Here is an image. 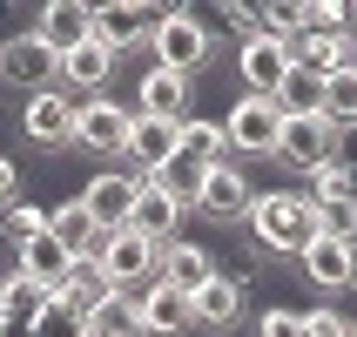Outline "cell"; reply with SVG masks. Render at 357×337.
<instances>
[{"instance_id": "cell-1", "label": "cell", "mask_w": 357, "mask_h": 337, "mask_svg": "<svg viewBox=\"0 0 357 337\" xmlns=\"http://www.w3.org/2000/svg\"><path fill=\"white\" fill-rule=\"evenodd\" d=\"M250 237L263 257H303L317 243V202L303 189H263L250 202Z\"/></svg>"}, {"instance_id": "cell-2", "label": "cell", "mask_w": 357, "mask_h": 337, "mask_svg": "<svg viewBox=\"0 0 357 337\" xmlns=\"http://www.w3.org/2000/svg\"><path fill=\"white\" fill-rule=\"evenodd\" d=\"M149 47H155V68H169V75H182V81H196L202 68H209V54H216V27H209L196 7H162Z\"/></svg>"}, {"instance_id": "cell-3", "label": "cell", "mask_w": 357, "mask_h": 337, "mask_svg": "<svg viewBox=\"0 0 357 337\" xmlns=\"http://www.w3.org/2000/svg\"><path fill=\"white\" fill-rule=\"evenodd\" d=\"M277 135H283V115H277V101H263V95H236V108L222 115L229 162H277Z\"/></svg>"}, {"instance_id": "cell-4", "label": "cell", "mask_w": 357, "mask_h": 337, "mask_svg": "<svg viewBox=\"0 0 357 337\" xmlns=\"http://www.w3.org/2000/svg\"><path fill=\"white\" fill-rule=\"evenodd\" d=\"M0 88L7 95H47V88H61V54L34 27L14 34V40H0Z\"/></svg>"}, {"instance_id": "cell-5", "label": "cell", "mask_w": 357, "mask_h": 337, "mask_svg": "<svg viewBox=\"0 0 357 337\" xmlns=\"http://www.w3.org/2000/svg\"><path fill=\"white\" fill-rule=\"evenodd\" d=\"M155 263H162V243L135 237V230H115L95 250V270L108 277V290H149L155 283Z\"/></svg>"}, {"instance_id": "cell-6", "label": "cell", "mask_w": 357, "mask_h": 337, "mask_svg": "<svg viewBox=\"0 0 357 337\" xmlns=\"http://www.w3.org/2000/svg\"><path fill=\"white\" fill-rule=\"evenodd\" d=\"M20 142L40 149V156H61V149H75V95H27L20 101Z\"/></svg>"}, {"instance_id": "cell-7", "label": "cell", "mask_w": 357, "mask_h": 337, "mask_svg": "<svg viewBox=\"0 0 357 337\" xmlns=\"http://www.w3.org/2000/svg\"><path fill=\"white\" fill-rule=\"evenodd\" d=\"M128 128H135V108H121V101H108V95L75 101V149H88V156L121 162V149H128Z\"/></svg>"}, {"instance_id": "cell-8", "label": "cell", "mask_w": 357, "mask_h": 337, "mask_svg": "<svg viewBox=\"0 0 357 337\" xmlns=\"http://www.w3.org/2000/svg\"><path fill=\"white\" fill-rule=\"evenodd\" d=\"M337 149H344V135L324 115H283V135H277V162L283 169L310 176V169H324V162H337Z\"/></svg>"}, {"instance_id": "cell-9", "label": "cell", "mask_w": 357, "mask_h": 337, "mask_svg": "<svg viewBox=\"0 0 357 337\" xmlns=\"http://www.w3.org/2000/svg\"><path fill=\"white\" fill-rule=\"evenodd\" d=\"M250 202H257L250 169H243V162H216V169L202 176V189H196V216L229 230V223H250Z\"/></svg>"}, {"instance_id": "cell-10", "label": "cell", "mask_w": 357, "mask_h": 337, "mask_svg": "<svg viewBox=\"0 0 357 337\" xmlns=\"http://www.w3.org/2000/svg\"><path fill=\"white\" fill-rule=\"evenodd\" d=\"M135 189H142V182L128 176V169H101V176L81 182L75 196L88 202V216H95L101 237H115V230H128V216H135Z\"/></svg>"}, {"instance_id": "cell-11", "label": "cell", "mask_w": 357, "mask_h": 337, "mask_svg": "<svg viewBox=\"0 0 357 337\" xmlns=\"http://www.w3.org/2000/svg\"><path fill=\"white\" fill-rule=\"evenodd\" d=\"M155 20H162V7H142V0H108V7H95V40L121 61V54H135L142 40L155 34Z\"/></svg>"}, {"instance_id": "cell-12", "label": "cell", "mask_w": 357, "mask_h": 337, "mask_svg": "<svg viewBox=\"0 0 357 337\" xmlns=\"http://www.w3.org/2000/svg\"><path fill=\"white\" fill-rule=\"evenodd\" d=\"M283 75H290V47H283V40H270V34L236 40V81H243V95L270 101L283 88Z\"/></svg>"}, {"instance_id": "cell-13", "label": "cell", "mask_w": 357, "mask_h": 337, "mask_svg": "<svg viewBox=\"0 0 357 337\" xmlns=\"http://www.w3.org/2000/svg\"><path fill=\"white\" fill-rule=\"evenodd\" d=\"M243 297H250V283L243 277H229V270H216V277L202 283L196 297H189V317H196V331H236L243 324Z\"/></svg>"}, {"instance_id": "cell-14", "label": "cell", "mask_w": 357, "mask_h": 337, "mask_svg": "<svg viewBox=\"0 0 357 337\" xmlns=\"http://www.w3.org/2000/svg\"><path fill=\"white\" fill-rule=\"evenodd\" d=\"M135 115H149V121H189V115H196V81L169 75V68H149L142 88H135Z\"/></svg>"}, {"instance_id": "cell-15", "label": "cell", "mask_w": 357, "mask_h": 337, "mask_svg": "<svg viewBox=\"0 0 357 337\" xmlns=\"http://www.w3.org/2000/svg\"><path fill=\"white\" fill-rule=\"evenodd\" d=\"M115 68H121V61L108 54L95 34H88L81 47H68V54H61V95H88V101H95V95H108Z\"/></svg>"}, {"instance_id": "cell-16", "label": "cell", "mask_w": 357, "mask_h": 337, "mask_svg": "<svg viewBox=\"0 0 357 337\" xmlns=\"http://www.w3.org/2000/svg\"><path fill=\"white\" fill-rule=\"evenodd\" d=\"M176 128H182V121H149V115H135V128H128V149H121V162H128V176H135V182H149L162 162L182 149Z\"/></svg>"}, {"instance_id": "cell-17", "label": "cell", "mask_w": 357, "mask_h": 337, "mask_svg": "<svg viewBox=\"0 0 357 337\" xmlns=\"http://www.w3.org/2000/svg\"><path fill=\"white\" fill-rule=\"evenodd\" d=\"M135 297V317H142V337H189L196 317H189V297L169 290V283H149V290H128Z\"/></svg>"}, {"instance_id": "cell-18", "label": "cell", "mask_w": 357, "mask_h": 337, "mask_svg": "<svg viewBox=\"0 0 357 337\" xmlns=\"http://www.w3.org/2000/svg\"><path fill=\"white\" fill-rule=\"evenodd\" d=\"M209 277H216V257H209V243H182V237H169V243H162L155 283H169V290H182V297H196Z\"/></svg>"}, {"instance_id": "cell-19", "label": "cell", "mask_w": 357, "mask_h": 337, "mask_svg": "<svg viewBox=\"0 0 357 337\" xmlns=\"http://www.w3.org/2000/svg\"><path fill=\"white\" fill-rule=\"evenodd\" d=\"M297 270H303V283H317V290H351V283H357V243L317 237L297 257Z\"/></svg>"}, {"instance_id": "cell-20", "label": "cell", "mask_w": 357, "mask_h": 337, "mask_svg": "<svg viewBox=\"0 0 357 337\" xmlns=\"http://www.w3.org/2000/svg\"><path fill=\"white\" fill-rule=\"evenodd\" d=\"M34 34L54 47V54H68V47H81V40L95 34V7L88 0H47L34 14Z\"/></svg>"}, {"instance_id": "cell-21", "label": "cell", "mask_w": 357, "mask_h": 337, "mask_svg": "<svg viewBox=\"0 0 357 337\" xmlns=\"http://www.w3.org/2000/svg\"><path fill=\"white\" fill-rule=\"evenodd\" d=\"M47 237H54L75 263H95V250H101V230H95V216H88V202H81V196H68V202L47 209Z\"/></svg>"}, {"instance_id": "cell-22", "label": "cell", "mask_w": 357, "mask_h": 337, "mask_svg": "<svg viewBox=\"0 0 357 337\" xmlns=\"http://www.w3.org/2000/svg\"><path fill=\"white\" fill-rule=\"evenodd\" d=\"M128 230L135 237H149V243H169L182 230V202L169 196V189H155V182H142L135 189V216H128Z\"/></svg>"}, {"instance_id": "cell-23", "label": "cell", "mask_w": 357, "mask_h": 337, "mask_svg": "<svg viewBox=\"0 0 357 337\" xmlns=\"http://www.w3.org/2000/svg\"><path fill=\"white\" fill-rule=\"evenodd\" d=\"M14 270H20V277H34L40 290H61V283H68V270H75V257H68L54 237H34L27 250H14Z\"/></svg>"}, {"instance_id": "cell-24", "label": "cell", "mask_w": 357, "mask_h": 337, "mask_svg": "<svg viewBox=\"0 0 357 337\" xmlns=\"http://www.w3.org/2000/svg\"><path fill=\"white\" fill-rule=\"evenodd\" d=\"M81 324H88V337H142V317H135V297H128V290L101 297Z\"/></svg>"}, {"instance_id": "cell-25", "label": "cell", "mask_w": 357, "mask_h": 337, "mask_svg": "<svg viewBox=\"0 0 357 337\" xmlns=\"http://www.w3.org/2000/svg\"><path fill=\"white\" fill-rule=\"evenodd\" d=\"M101 297H115V290H108V277H101L95 263H75V270H68V283L54 290V304H61V310H75V317H88Z\"/></svg>"}, {"instance_id": "cell-26", "label": "cell", "mask_w": 357, "mask_h": 337, "mask_svg": "<svg viewBox=\"0 0 357 337\" xmlns=\"http://www.w3.org/2000/svg\"><path fill=\"white\" fill-rule=\"evenodd\" d=\"M47 304H54V290H40L34 277H0V317H20V324H34L40 310H47Z\"/></svg>"}, {"instance_id": "cell-27", "label": "cell", "mask_w": 357, "mask_h": 337, "mask_svg": "<svg viewBox=\"0 0 357 337\" xmlns=\"http://www.w3.org/2000/svg\"><path fill=\"white\" fill-rule=\"evenodd\" d=\"M182 135V156H196L202 169H216V162H229V142H222V121H209V115H189L176 128Z\"/></svg>"}, {"instance_id": "cell-28", "label": "cell", "mask_w": 357, "mask_h": 337, "mask_svg": "<svg viewBox=\"0 0 357 337\" xmlns=\"http://www.w3.org/2000/svg\"><path fill=\"white\" fill-rule=\"evenodd\" d=\"M337 135H357V75L344 68V75H331L324 81V108H317Z\"/></svg>"}, {"instance_id": "cell-29", "label": "cell", "mask_w": 357, "mask_h": 337, "mask_svg": "<svg viewBox=\"0 0 357 337\" xmlns=\"http://www.w3.org/2000/svg\"><path fill=\"white\" fill-rule=\"evenodd\" d=\"M202 176H209V169H202L196 156H182V149H176V156L162 162V169H155L149 182H155V189H169V196H176L182 209H189V202H196V189H202Z\"/></svg>"}, {"instance_id": "cell-30", "label": "cell", "mask_w": 357, "mask_h": 337, "mask_svg": "<svg viewBox=\"0 0 357 337\" xmlns=\"http://www.w3.org/2000/svg\"><path fill=\"white\" fill-rule=\"evenodd\" d=\"M34 237H47V209L40 202H7L0 209V243L7 250H27Z\"/></svg>"}, {"instance_id": "cell-31", "label": "cell", "mask_w": 357, "mask_h": 337, "mask_svg": "<svg viewBox=\"0 0 357 337\" xmlns=\"http://www.w3.org/2000/svg\"><path fill=\"white\" fill-rule=\"evenodd\" d=\"M270 101H277V115H317V108H324V81L303 75V68H290V75H283V88H277Z\"/></svg>"}, {"instance_id": "cell-32", "label": "cell", "mask_w": 357, "mask_h": 337, "mask_svg": "<svg viewBox=\"0 0 357 337\" xmlns=\"http://www.w3.org/2000/svg\"><path fill=\"white\" fill-rule=\"evenodd\" d=\"M317 237L357 243V202H324V209H317Z\"/></svg>"}, {"instance_id": "cell-33", "label": "cell", "mask_w": 357, "mask_h": 337, "mask_svg": "<svg viewBox=\"0 0 357 337\" xmlns=\"http://www.w3.org/2000/svg\"><path fill=\"white\" fill-rule=\"evenodd\" d=\"M303 34H344V0H303Z\"/></svg>"}, {"instance_id": "cell-34", "label": "cell", "mask_w": 357, "mask_h": 337, "mask_svg": "<svg viewBox=\"0 0 357 337\" xmlns=\"http://www.w3.org/2000/svg\"><path fill=\"white\" fill-rule=\"evenodd\" d=\"M34 337H88V324H81L75 310H61V304H47L34 317Z\"/></svg>"}, {"instance_id": "cell-35", "label": "cell", "mask_w": 357, "mask_h": 337, "mask_svg": "<svg viewBox=\"0 0 357 337\" xmlns=\"http://www.w3.org/2000/svg\"><path fill=\"white\" fill-rule=\"evenodd\" d=\"M202 20H222V27H229L236 40H250V34H257V7H243V0H222V7H209Z\"/></svg>"}, {"instance_id": "cell-36", "label": "cell", "mask_w": 357, "mask_h": 337, "mask_svg": "<svg viewBox=\"0 0 357 337\" xmlns=\"http://www.w3.org/2000/svg\"><path fill=\"white\" fill-rule=\"evenodd\" d=\"M257 337H303V310H283V304H277V310H263Z\"/></svg>"}, {"instance_id": "cell-37", "label": "cell", "mask_w": 357, "mask_h": 337, "mask_svg": "<svg viewBox=\"0 0 357 337\" xmlns=\"http://www.w3.org/2000/svg\"><path fill=\"white\" fill-rule=\"evenodd\" d=\"M303 337H351V317H337L331 304L324 310H303Z\"/></svg>"}, {"instance_id": "cell-38", "label": "cell", "mask_w": 357, "mask_h": 337, "mask_svg": "<svg viewBox=\"0 0 357 337\" xmlns=\"http://www.w3.org/2000/svg\"><path fill=\"white\" fill-rule=\"evenodd\" d=\"M7 202H20V162L14 156H0V209Z\"/></svg>"}, {"instance_id": "cell-39", "label": "cell", "mask_w": 357, "mask_h": 337, "mask_svg": "<svg viewBox=\"0 0 357 337\" xmlns=\"http://www.w3.org/2000/svg\"><path fill=\"white\" fill-rule=\"evenodd\" d=\"M0 337H34V324H20V317H0Z\"/></svg>"}, {"instance_id": "cell-40", "label": "cell", "mask_w": 357, "mask_h": 337, "mask_svg": "<svg viewBox=\"0 0 357 337\" xmlns=\"http://www.w3.org/2000/svg\"><path fill=\"white\" fill-rule=\"evenodd\" d=\"M351 75H357V34H351Z\"/></svg>"}, {"instance_id": "cell-41", "label": "cell", "mask_w": 357, "mask_h": 337, "mask_svg": "<svg viewBox=\"0 0 357 337\" xmlns=\"http://www.w3.org/2000/svg\"><path fill=\"white\" fill-rule=\"evenodd\" d=\"M351 337H357V324H351Z\"/></svg>"}]
</instances>
